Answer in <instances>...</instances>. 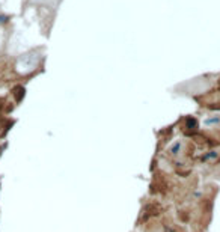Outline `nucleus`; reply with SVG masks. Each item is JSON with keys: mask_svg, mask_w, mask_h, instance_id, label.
Here are the masks:
<instances>
[{"mask_svg": "<svg viewBox=\"0 0 220 232\" xmlns=\"http://www.w3.org/2000/svg\"><path fill=\"white\" fill-rule=\"evenodd\" d=\"M198 100H199L201 106H203V107L210 108V110H220V86L199 97Z\"/></svg>", "mask_w": 220, "mask_h": 232, "instance_id": "obj_1", "label": "nucleus"}, {"mask_svg": "<svg viewBox=\"0 0 220 232\" xmlns=\"http://www.w3.org/2000/svg\"><path fill=\"white\" fill-rule=\"evenodd\" d=\"M196 160L202 163V164H208V166H217L220 164V146H216V148H210L207 151L201 152Z\"/></svg>", "mask_w": 220, "mask_h": 232, "instance_id": "obj_2", "label": "nucleus"}, {"mask_svg": "<svg viewBox=\"0 0 220 232\" xmlns=\"http://www.w3.org/2000/svg\"><path fill=\"white\" fill-rule=\"evenodd\" d=\"M183 131L184 134L188 136V137L198 136L201 133L199 131V121L195 116H185L183 119Z\"/></svg>", "mask_w": 220, "mask_h": 232, "instance_id": "obj_3", "label": "nucleus"}, {"mask_svg": "<svg viewBox=\"0 0 220 232\" xmlns=\"http://www.w3.org/2000/svg\"><path fill=\"white\" fill-rule=\"evenodd\" d=\"M205 125L210 130H220V115H213L205 119Z\"/></svg>", "mask_w": 220, "mask_h": 232, "instance_id": "obj_4", "label": "nucleus"}, {"mask_svg": "<svg viewBox=\"0 0 220 232\" xmlns=\"http://www.w3.org/2000/svg\"><path fill=\"white\" fill-rule=\"evenodd\" d=\"M183 148H184V142H183V140H176V142H175L172 146H170V148H169V154H170L172 157H178V155L181 154Z\"/></svg>", "mask_w": 220, "mask_h": 232, "instance_id": "obj_5", "label": "nucleus"}]
</instances>
